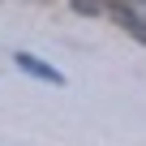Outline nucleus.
<instances>
[{
  "mask_svg": "<svg viewBox=\"0 0 146 146\" xmlns=\"http://www.w3.org/2000/svg\"><path fill=\"white\" fill-rule=\"evenodd\" d=\"M13 64H17L22 73H30V78H39V82H52V86H60V82H64V73H60V69L43 64V60H39V56H30V52H17V56H13Z\"/></svg>",
  "mask_w": 146,
  "mask_h": 146,
  "instance_id": "1",
  "label": "nucleus"
},
{
  "mask_svg": "<svg viewBox=\"0 0 146 146\" xmlns=\"http://www.w3.org/2000/svg\"><path fill=\"white\" fill-rule=\"evenodd\" d=\"M108 13L120 22V30H129L137 43H146V22H142V13H129V9H120V5H108Z\"/></svg>",
  "mask_w": 146,
  "mask_h": 146,
  "instance_id": "2",
  "label": "nucleus"
},
{
  "mask_svg": "<svg viewBox=\"0 0 146 146\" xmlns=\"http://www.w3.org/2000/svg\"><path fill=\"white\" fill-rule=\"evenodd\" d=\"M78 9H82V13H103L108 5H103V0H78Z\"/></svg>",
  "mask_w": 146,
  "mask_h": 146,
  "instance_id": "3",
  "label": "nucleus"
},
{
  "mask_svg": "<svg viewBox=\"0 0 146 146\" xmlns=\"http://www.w3.org/2000/svg\"><path fill=\"white\" fill-rule=\"evenodd\" d=\"M129 5H133V13H142V17H146V0H129Z\"/></svg>",
  "mask_w": 146,
  "mask_h": 146,
  "instance_id": "4",
  "label": "nucleus"
}]
</instances>
